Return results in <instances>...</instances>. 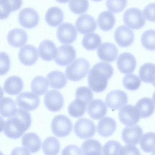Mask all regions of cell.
<instances>
[{
    "label": "cell",
    "mask_w": 155,
    "mask_h": 155,
    "mask_svg": "<svg viewBox=\"0 0 155 155\" xmlns=\"http://www.w3.org/2000/svg\"><path fill=\"white\" fill-rule=\"evenodd\" d=\"M31 117L30 113L23 109H17L15 114L6 120L3 129L5 135L12 139L20 137L30 127Z\"/></svg>",
    "instance_id": "6da1fadb"
},
{
    "label": "cell",
    "mask_w": 155,
    "mask_h": 155,
    "mask_svg": "<svg viewBox=\"0 0 155 155\" xmlns=\"http://www.w3.org/2000/svg\"><path fill=\"white\" fill-rule=\"evenodd\" d=\"M114 69L109 63L98 62L90 69L87 77L88 85L93 91L101 92L107 88L108 80L112 76Z\"/></svg>",
    "instance_id": "7a4b0ae2"
},
{
    "label": "cell",
    "mask_w": 155,
    "mask_h": 155,
    "mask_svg": "<svg viewBox=\"0 0 155 155\" xmlns=\"http://www.w3.org/2000/svg\"><path fill=\"white\" fill-rule=\"evenodd\" d=\"M90 67V64L87 60L79 58L75 59L67 67L65 73L69 80L78 81L86 76Z\"/></svg>",
    "instance_id": "3957f363"
},
{
    "label": "cell",
    "mask_w": 155,
    "mask_h": 155,
    "mask_svg": "<svg viewBox=\"0 0 155 155\" xmlns=\"http://www.w3.org/2000/svg\"><path fill=\"white\" fill-rule=\"evenodd\" d=\"M52 131L55 136L64 137L71 133L72 127V122L67 116L60 114L54 117L51 124Z\"/></svg>",
    "instance_id": "277c9868"
},
{
    "label": "cell",
    "mask_w": 155,
    "mask_h": 155,
    "mask_svg": "<svg viewBox=\"0 0 155 155\" xmlns=\"http://www.w3.org/2000/svg\"><path fill=\"white\" fill-rule=\"evenodd\" d=\"M124 23L134 30L142 28L145 23V19L143 13L140 9L131 8L126 10L123 16Z\"/></svg>",
    "instance_id": "5b68a950"
},
{
    "label": "cell",
    "mask_w": 155,
    "mask_h": 155,
    "mask_svg": "<svg viewBox=\"0 0 155 155\" xmlns=\"http://www.w3.org/2000/svg\"><path fill=\"white\" fill-rule=\"evenodd\" d=\"M74 130L75 134L81 139L92 137L95 134L96 127L91 120L84 118L79 119L75 123Z\"/></svg>",
    "instance_id": "8992f818"
},
{
    "label": "cell",
    "mask_w": 155,
    "mask_h": 155,
    "mask_svg": "<svg viewBox=\"0 0 155 155\" xmlns=\"http://www.w3.org/2000/svg\"><path fill=\"white\" fill-rule=\"evenodd\" d=\"M118 117L120 121L127 126H132L139 121L140 116L135 106L128 104L124 106L120 110Z\"/></svg>",
    "instance_id": "52a82bcc"
},
{
    "label": "cell",
    "mask_w": 155,
    "mask_h": 155,
    "mask_svg": "<svg viewBox=\"0 0 155 155\" xmlns=\"http://www.w3.org/2000/svg\"><path fill=\"white\" fill-rule=\"evenodd\" d=\"M16 102L18 106L21 108L31 111L38 107L40 99L38 96L31 92H24L18 96Z\"/></svg>",
    "instance_id": "ba28073f"
},
{
    "label": "cell",
    "mask_w": 155,
    "mask_h": 155,
    "mask_svg": "<svg viewBox=\"0 0 155 155\" xmlns=\"http://www.w3.org/2000/svg\"><path fill=\"white\" fill-rule=\"evenodd\" d=\"M77 35V31L74 26L70 23H62L57 29V38L62 44L72 43L76 40Z\"/></svg>",
    "instance_id": "9c48e42d"
},
{
    "label": "cell",
    "mask_w": 155,
    "mask_h": 155,
    "mask_svg": "<svg viewBox=\"0 0 155 155\" xmlns=\"http://www.w3.org/2000/svg\"><path fill=\"white\" fill-rule=\"evenodd\" d=\"M39 17L33 9L27 8L21 10L18 15L20 24L26 28H32L36 26L39 21Z\"/></svg>",
    "instance_id": "30bf717a"
},
{
    "label": "cell",
    "mask_w": 155,
    "mask_h": 155,
    "mask_svg": "<svg viewBox=\"0 0 155 155\" xmlns=\"http://www.w3.org/2000/svg\"><path fill=\"white\" fill-rule=\"evenodd\" d=\"M76 55L75 50L72 46L63 45L58 48L54 61L59 65L66 66L74 59Z\"/></svg>",
    "instance_id": "8fae6325"
},
{
    "label": "cell",
    "mask_w": 155,
    "mask_h": 155,
    "mask_svg": "<svg viewBox=\"0 0 155 155\" xmlns=\"http://www.w3.org/2000/svg\"><path fill=\"white\" fill-rule=\"evenodd\" d=\"M44 103L46 108L50 111L56 112L60 110L63 107L64 98L58 91L51 90L45 94Z\"/></svg>",
    "instance_id": "7c38bea8"
},
{
    "label": "cell",
    "mask_w": 155,
    "mask_h": 155,
    "mask_svg": "<svg viewBox=\"0 0 155 155\" xmlns=\"http://www.w3.org/2000/svg\"><path fill=\"white\" fill-rule=\"evenodd\" d=\"M128 97L124 91L117 90L109 92L106 97V102L110 108L116 110L120 108L127 104Z\"/></svg>",
    "instance_id": "4fadbf2b"
},
{
    "label": "cell",
    "mask_w": 155,
    "mask_h": 155,
    "mask_svg": "<svg viewBox=\"0 0 155 155\" xmlns=\"http://www.w3.org/2000/svg\"><path fill=\"white\" fill-rule=\"evenodd\" d=\"M114 38L117 43L122 47L129 46L133 43L134 34L133 31L127 26H118L114 33Z\"/></svg>",
    "instance_id": "5bb4252c"
},
{
    "label": "cell",
    "mask_w": 155,
    "mask_h": 155,
    "mask_svg": "<svg viewBox=\"0 0 155 155\" xmlns=\"http://www.w3.org/2000/svg\"><path fill=\"white\" fill-rule=\"evenodd\" d=\"M117 68L122 73L127 74L133 72L137 63L134 56L130 53L124 52L120 54L117 61Z\"/></svg>",
    "instance_id": "9a60e30c"
},
{
    "label": "cell",
    "mask_w": 155,
    "mask_h": 155,
    "mask_svg": "<svg viewBox=\"0 0 155 155\" xmlns=\"http://www.w3.org/2000/svg\"><path fill=\"white\" fill-rule=\"evenodd\" d=\"M143 130L138 125L126 127L121 132V137L127 144L135 145L139 142L143 134Z\"/></svg>",
    "instance_id": "2e32d148"
},
{
    "label": "cell",
    "mask_w": 155,
    "mask_h": 155,
    "mask_svg": "<svg viewBox=\"0 0 155 155\" xmlns=\"http://www.w3.org/2000/svg\"><path fill=\"white\" fill-rule=\"evenodd\" d=\"M18 57L20 62L25 66H31L37 61L38 58L36 48L31 45H26L20 50Z\"/></svg>",
    "instance_id": "e0dca14e"
},
{
    "label": "cell",
    "mask_w": 155,
    "mask_h": 155,
    "mask_svg": "<svg viewBox=\"0 0 155 155\" xmlns=\"http://www.w3.org/2000/svg\"><path fill=\"white\" fill-rule=\"evenodd\" d=\"M75 25L78 31L83 35L93 32L97 28L95 19L92 16L87 14L80 16L77 19Z\"/></svg>",
    "instance_id": "ac0fdd59"
},
{
    "label": "cell",
    "mask_w": 155,
    "mask_h": 155,
    "mask_svg": "<svg viewBox=\"0 0 155 155\" xmlns=\"http://www.w3.org/2000/svg\"><path fill=\"white\" fill-rule=\"evenodd\" d=\"M99 58L101 60L111 62L116 59L118 55V50L116 45L110 42L102 43L97 50Z\"/></svg>",
    "instance_id": "d6986e66"
},
{
    "label": "cell",
    "mask_w": 155,
    "mask_h": 155,
    "mask_svg": "<svg viewBox=\"0 0 155 155\" xmlns=\"http://www.w3.org/2000/svg\"><path fill=\"white\" fill-rule=\"evenodd\" d=\"M22 147L30 153H35L41 149V142L39 136L33 132L25 134L22 137Z\"/></svg>",
    "instance_id": "ffe728a7"
},
{
    "label": "cell",
    "mask_w": 155,
    "mask_h": 155,
    "mask_svg": "<svg viewBox=\"0 0 155 155\" xmlns=\"http://www.w3.org/2000/svg\"><path fill=\"white\" fill-rule=\"evenodd\" d=\"M57 49L54 43L49 40L43 41L38 47L39 55L43 60L49 61L55 57Z\"/></svg>",
    "instance_id": "44dd1931"
},
{
    "label": "cell",
    "mask_w": 155,
    "mask_h": 155,
    "mask_svg": "<svg viewBox=\"0 0 155 155\" xmlns=\"http://www.w3.org/2000/svg\"><path fill=\"white\" fill-rule=\"evenodd\" d=\"M107 110L105 103L99 99H94L91 102L87 108L89 115L95 120H98L103 117L106 114Z\"/></svg>",
    "instance_id": "7402d4cb"
},
{
    "label": "cell",
    "mask_w": 155,
    "mask_h": 155,
    "mask_svg": "<svg viewBox=\"0 0 155 155\" xmlns=\"http://www.w3.org/2000/svg\"><path fill=\"white\" fill-rule=\"evenodd\" d=\"M28 35L25 31L19 28L11 30L7 35V40L9 44L15 48L21 47L24 45L28 40Z\"/></svg>",
    "instance_id": "603a6c76"
},
{
    "label": "cell",
    "mask_w": 155,
    "mask_h": 155,
    "mask_svg": "<svg viewBox=\"0 0 155 155\" xmlns=\"http://www.w3.org/2000/svg\"><path fill=\"white\" fill-rule=\"evenodd\" d=\"M116 128L117 124L114 120L108 117H105L100 120L97 126L98 133L104 137L111 136L115 131Z\"/></svg>",
    "instance_id": "cb8c5ba5"
},
{
    "label": "cell",
    "mask_w": 155,
    "mask_h": 155,
    "mask_svg": "<svg viewBox=\"0 0 155 155\" xmlns=\"http://www.w3.org/2000/svg\"><path fill=\"white\" fill-rule=\"evenodd\" d=\"M23 82L21 78L16 76L8 78L5 81L3 86L4 91L11 95L19 93L23 87Z\"/></svg>",
    "instance_id": "d4e9b609"
},
{
    "label": "cell",
    "mask_w": 155,
    "mask_h": 155,
    "mask_svg": "<svg viewBox=\"0 0 155 155\" xmlns=\"http://www.w3.org/2000/svg\"><path fill=\"white\" fill-rule=\"evenodd\" d=\"M135 106L138 110L140 117L146 118L149 117L153 113L155 107L152 99L148 97H144L140 99Z\"/></svg>",
    "instance_id": "484cf974"
},
{
    "label": "cell",
    "mask_w": 155,
    "mask_h": 155,
    "mask_svg": "<svg viewBox=\"0 0 155 155\" xmlns=\"http://www.w3.org/2000/svg\"><path fill=\"white\" fill-rule=\"evenodd\" d=\"M22 0H0V19L6 18L10 13L19 9Z\"/></svg>",
    "instance_id": "4316f807"
},
{
    "label": "cell",
    "mask_w": 155,
    "mask_h": 155,
    "mask_svg": "<svg viewBox=\"0 0 155 155\" xmlns=\"http://www.w3.org/2000/svg\"><path fill=\"white\" fill-rule=\"evenodd\" d=\"M49 85L51 88L61 89L66 84L67 79L63 73L55 70L49 72L47 76Z\"/></svg>",
    "instance_id": "83f0119b"
},
{
    "label": "cell",
    "mask_w": 155,
    "mask_h": 155,
    "mask_svg": "<svg viewBox=\"0 0 155 155\" xmlns=\"http://www.w3.org/2000/svg\"><path fill=\"white\" fill-rule=\"evenodd\" d=\"M64 19L63 13L57 7L50 8L46 12L45 19L47 23L52 27H56L60 25Z\"/></svg>",
    "instance_id": "f1b7e54d"
},
{
    "label": "cell",
    "mask_w": 155,
    "mask_h": 155,
    "mask_svg": "<svg viewBox=\"0 0 155 155\" xmlns=\"http://www.w3.org/2000/svg\"><path fill=\"white\" fill-rule=\"evenodd\" d=\"M97 22L100 28L107 31L110 30L113 27L115 19L113 14L108 11H104L99 15Z\"/></svg>",
    "instance_id": "f546056e"
},
{
    "label": "cell",
    "mask_w": 155,
    "mask_h": 155,
    "mask_svg": "<svg viewBox=\"0 0 155 155\" xmlns=\"http://www.w3.org/2000/svg\"><path fill=\"white\" fill-rule=\"evenodd\" d=\"M139 75L142 81L152 84L155 81V64L150 63L143 64L140 68Z\"/></svg>",
    "instance_id": "4dcf8cb0"
},
{
    "label": "cell",
    "mask_w": 155,
    "mask_h": 155,
    "mask_svg": "<svg viewBox=\"0 0 155 155\" xmlns=\"http://www.w3.org/2000/svg\"><path fill=\"white\" fill-rule=\"evenodd\" d=\"M81 149L82 154L100 155L101 154L102 146L97 140L91 139L83 142Z\"/></svg>",
    "instance_id": "1f68e13d"
},
{
    "label": "cell",
    "mask_w": 155,
    "mask_h": 155,
    "mask_svg": "<svg viewBox=\"0 0 155 155\" xmlns=\"http://www.w3.org/2000/svg\"><path fill=\"white\" fill-rule=\"evenodd\" d=\"M17 109L15 103L11 98L6 97L1 99L0 112L2 116L5 117L13 116Z\"/></svg>",
    "instance_id": "d6a6232c"
},
{
    "label": "cell",
    "mask_w": 155,
    "mask_h": 155,
    "mask_svg": "<svg viewBox=\"0 0 155 155\" xmlns=\"http://www.w3.org/2000/svg\"><path fill=\"white\" fill-rule=\"evenodd\" d=\"M58 140L54 137H49L43 141L42 150L45 155H57L60 150Z\"/></svg>",
    "instance_id": "836d02e7"
},
{
    "label": "cell",
    "mask_w": 155,
    "mask_h": 155,
    "mask_svg": "<svg viewBox=\"0 0 155 155\" xmlns=\"http://www.w3.org/2000/svg\"><path fill=\"white\" fill-rule=\"evenodd\" d=\"M48 81L45 78L42 76L36 77L31 83V88L32 91L39 96L44 94L48 90Z\"/></svg>",
    "instance_id": "e575fe53"
},
{
    "label": "cell",
    "mask_w": 155,
    "mask_h": 155,
    "mask_svg": "<svg viewBox=\"0 0 155 155\" xmlns=\"http://www.w3.org/2000/svg\"><path fill=\"white\" fill-rule=\"evenodd\" d=\"M141 149L144 152L150 153L155 150V133L149 132L144 134L140 142Z\"/></svg>",
    "instance_id": "d590c367"
},
{
    "label": "cell",
    "mask_w": 155,
    "mask_h": 155,
    "mask_svg": "<svg viewBox=\"0 0 155 155\" xmlns=\"http://www.w3.org/2000/svg\"><path fill=\"white\" fill-rule=\"evenodd\" d=\"M87 104L83 101L78 99L72 101L68 107L69 114L74 117H79L83 116L86 111Z\"/></svg>",
    "instance_id": "8d00e7d4"
},
{
    "label": "cell",
    "mask_w": 155,
    "mask_h": 155,
    "mask_svg": "<svg viewBox=\"0 0 155 155\" xmlns=\"http://www.w3.org/2000/svg\"><path fill=\"white\" fill-rule=\"evenodd\" d=\"M101 42V37L95 33L88 34L83 37L82 44L88 50H94L100 45Z\"/></svg>",
    "instance_id": "74e56055"
},
{
    "label": "cell",
    "mask_w": 155,
    "mask_h": 155,
    "mask_svg": "<svg viewBox=\"0 0 155 155\" xmlns=\"http://www.w3.org/2000/svg\"><path fill=\"white\" fill-rule=\"evenodd\" d=\"M141 41L146 49L155 50V30L149 29L145 31L141 36Z\"/></svg>",
    "instance_id": "f35d334b"
},
{
    "label": "cell",
    "mask_w": 155,
    "mask_h": 155,
    "mask_svg": "<svg viewBox=\"0 0 155 155\" xmlns=\"http://www.w3.org/2000/svg\"><path fill=\"white\" fill-rule=\"evenodd\" d=\"M141 81L139 77L133 74L126 75L123 79L122 83L126 89L132 91L137 89L140 87Z\"/></svg>",
    "instance_id": "ab89813d"
},
{
    "label": "cell",
    "mask_w": 155,
    "mask_h": 155,
    "mask_svg": "<svg viewBox=\"0 0 155 155\" xmlns=\"http://www.w3.org/2000/svg\"><path fill=\"white\" fill-rule=\"evenodd\" d=\"M89 7L88 0H70L69 7L74 13L81 14L86 12Z\"/></svg>",
    "instance_id": "60d3db41"
},
{
    "label": "cell",
    "mask_w": 155,
    "mask_h": 155,
    "mask_svg": "<svg viewBox=\"0 0 155 155\" xmlns=\"http://www.w3.org/2000/svg\"><path fill=\"white\" fill-rule=\"evenodd\" d=\"M75 97L76 99L83 101L87 105L93 100V93L89 88L82 86L79 87L76 89Z\"/></svg>",
    "instance_id": "b9f144b4"
},
{
    "label": "cell",
    "mask_w": 155,
    "mask_h": 155,
    "mask_svg": "<svg viewBox=\"0 0 155 155\" xmlns=\"http://www.w3.org/2000/svg\"><path fill=\"white\" fill-rule=\"evenodd\" d=\"M122 147L121 144L116 141H109L103 147V154L107 155L120 154Z\"/></svg>",
    "instance_id": "7bdbcfd3"
},
{
    "label": "cell",
    "mask_w": 155,
    "mask_h": 155,
    "mask_svg": "<svg viewBox=\"0 0 155 155\" xmlns=\"http://www.w3.org/2000/svg\"><path fill=\"white\" fill-rule=\"evenodd\" d=\"M127 0H106V4L107 8L112 12L118 13L125 8Z\"/></svg>",
    "instance_id": "ee69618b"
},
{
    "label": "cell",
    "mask_w": 155,
    "mask_h": 155,
    "mask_svg": "<svg viewBox=\"0 0 155 155\" xmlns=\"http://www.w3.org/2000/svg\"><path fill=\"white\" fill-rule=\"evenodd\" d=\"M10 65V59L5 53H0V75H4L8 71Z\"/></svg>",
    "instance_id": "f6af8a7d"
},
{
    "label": "cell",
    "mask_w": 155,
    "mask_h": 155,
    "mask_svg": "<svg viewBox=\"0 0 155 155\" xmlns=\"http://www.w3.org/2000/svg\"><path fill=\"white\" fill-rule=\"evenodd\" d=\"M143 12L146 18L148 21L155 22V3H150L144 8Z\"/></svg>",
    "instance_id": "bcb514c9"
},
{
    "label": "cell",
    "mask_w": 155,
    "mask_h": 155,
    "mask_svg": "<svg viewBox=\"0 0 155 155\" xmlns=\"http://www.w3.org/2000/svg\"><path fill=\"white\" fill-rule=\"evenodd\" d=\"M139 150L133 145L127 144L122 147L120 154H136L140 155Z\"/></svg>",
    "instance_id": "7dc6e473"
},
{
    "label": "cell",
    "mask_w": 155,
    "mask_h": 155,
    "mask_svg": "<svg viewBox=\"0 0 155 155\" xmlns=\"http://www.w3.org/2000/svg\"><path fill=\"white\" fill-rule=\"evenodd\" d=\"M62 155H81V149L77 146L69 145L65 147L62 151Z\"/></svg>",
    "instance_id": "c3c4849f"
},
{
    "label": "cell",
    "mask_w": 155,
    "mask_h": 155,
    "mask_svg": "<svg viewBox=\"0 0 155 155\" xmlns=\"http://www.w3.org/2000/svg\"><path fill=\"white\" fill-rule=\"evenodd\" d=\"M30 154V153L23 147H16L12 151L11 154Z\"/></svg>",
    "instance_id": "681fc988"
},
{
    "label": "cell",
    "mask_w": 155,
    "mask_h": 155,
    "mask_svg": "<svg viewBox=\"0 0 155 155\" xmlns=\"http://www.w3.org/2000/svg\"><path fill=\"white\" fill-rule=\"evenodd\" d=\"M57 2L62 3H64L68 2L69 0H56Z\"/></svg>",
    "instance_id": "f907efd6"
},
{
    "label": "cell",
    "mask_w": 155,
    "mask_h": 155,
    "mask_svg": "<svg viewBox=\"0 0 155 155\" xmlns=\"http://www.w3.org/2000/svg\"><path fill=\"white\" fill-rule=\"evenodd\" d=\"M152 99L155 106V91L153 93L152 96Z\"/></svg>",
    "instance_id": "816d5d0a"
},
{
    "label": "cell",
    "mask_w": 155,
    "mask_h": 155,
    "mask_svg": "<svg viewBox=\"0 0 155 155\" xmlns=\"http://www.w3.org/2000/svg\"><path fill=\"white\" fill-rule=\"evenodd\" d=\"M92 0L93 1H95V2H98V1H101L102 0Z\"/></svg>",
    "instance_id": "f5cc1de1"
},
{
    "label": "cell",
    "mask_w": 155,
    "mask_h": 155,
    "mask_svg": "<svg viewBox=\"0 0 155 155\" xmlns=\"http://www.w3.org/2000/svg\"><path fill=\"white\" fill-rule=\"evenodd\" d=\"M152 84L153 86H154V87H155V81Z\"/></svg>",
    "instance_id": "db71d44e"
}]
</instances>
